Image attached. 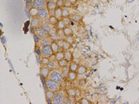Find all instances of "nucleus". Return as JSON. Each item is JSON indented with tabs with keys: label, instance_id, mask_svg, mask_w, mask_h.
Returning a JSON list of instances; mask_svg holds the SVG:
<instances>
[{
	"label": "nucleus",
	"instance_id": "1",
	"mask_svg": "<svg viewBox=\"0 0 139 104\" xmlns=\"http://www.w3.org/2000/svg\"><path fill=\"white\" fill-rule=\"evenodd\" d=\"M46 0H34L32 5L33 7L37 9H40L44 8L47 4Z\"/></svg>",
	"mask_w": 139,
	"mask_h": 104
},
{
	"label": "nucleus",
	"instance_id": "2",
	"mask_svg": "<svg viewBox=\"0 0 139 104\" xmlns=\"http://www.w3.org/2000/svg\"><path fill=\"white\" fill-rule=\"evenodd\" d=\"M52 49L49 45L43 46L42 49V54L44 57H47L52 54Z\"/></svg>",
	"mask_w": 139,
	"mask_h": 104
},
{
	"label": "nucleus",
	"instance_id": "3",
	"mask_svg": "<svg viewBox=\"0 0 139 104\" xmlns=\"http://www.w3.org/2000/svg\"><path fill=\"white\" fill-rule=\"evenodd\" d=\"M48 15V13L47 10L46 8H43L38 10L36 16L40 19H45L47 18Z\"/></svg>",
	"mask_w": 139,
	"mask_h": 104
},
{
	"label": "nucleus",
	"instance_id": "4",
	"mask_svg": "<svg viewBox=\"0 0 139 104\" xmlns=\"http://www.w3.org/2000/svg\"><path fill=\"white\" fill-rule=\"evenodd\" d=\"M47 86L49 89L52 91H56L59 88V85L57 82L53 80H50L47 82Z\"/></svg>",
	"mask_w": 139,
	"mask_h": 104
},
{
	"label": "nucleus",
	"instance_id": "5",
	"mask_svg": "<svg viewBox=\"0 0 139 104\" xmlns=\"http://www.w3.org/2000/svg\"><path fill=\"white\" fill-rule=\"evenodd\" d=\"M35 33L36 34L38 35L39 37H40L41 38L46 37L47 34H48V33H47L41 27L36 28V29L35 30Z\"/></svg>",
	"mask_w": 139,
	"mask_h": 104
},
{
	"label": "nucleus",
	"instance_id": "6",
	"mask_svg": "<svg viewBox=\"0 0 139 104\" xmlns=\"http://www.w3.org/2000/svg\"><path fill=\"white\" fill-rule=\"evenodd\" d=\"M41 26V21L38 18H34L31 21V27L33 28H37Z\"/></svg>",
	"mask_w": 139,
	"mask_h": 104
},
{
	"label": "nucleus",
	"instance_id": "7",
	"mask_svg": "<svg viewBox=\"0 0 139 104\" xmlns=\"http://www.w3.org/2000/svg\"><path fill=\"white\" fill-rule=\"evenodd\" d=\"M51 78L52 80L57 82H60L62 81V76L57 72H53L51 74Z\"/></svg>",
	"mask_w": 139,
	"mask_h": 104
},
{
	"label": "nucleus",
	"instance_id": "8",
	"mask_svg": "<svg viewBox=\"0 0 139 104\" xmlns=\"http://www.w3.org/2000/svg\"><path fill=\"white\" fill-rule=\"evenodd\" d=\"M57 31L58 30L55 28H52L48 33L50 38L53 40H58V39H60L58 35Z\"/></svg>",
	"mask_w": 139,
	"mask_h": 104
},
{
	"label": "nucleus",
	"instance_id": "9",
	"mask_svg": "<svg viewBox=\"0 0 139 104\" xmlns=\"http://www.w3.org/2000/svg\"><path fill=\"white\" fill-rule=\"evenodd\" d=\"M63 94L61 92L59 93L53 98L52 101V103L53 104H60L61 103H62L63 100Z\"/></svg>",
	"mask_w": 139,
	"mask_h": 104
},
{
	"label": "nucleus",
	"instance_id": "10",
	"mask_svg": "<svg viewBox=\"0 0 139 104\" xmlns=\"http://www.w3.org/2000/svg\"><path fill=\"white\" fill-rule=\"evenodd\" d=\"M54 15L58 19H61L62 17V9L60 7H57L54 11Z\"/></svg>",
	"mask_w": 139,
	"mask_h": 104
},
{
	"label": "nucleus",
	"instance_id": "11",
	"mask_svg": "<svg viewBox=\"0 0 139 104\" xmlns=\"http://www.w3.org/2000/svg\"><path fill=\"white\" fill-rule=\"evenodd\" d=\"M46 7L48 10H55L58 7L56 3L52 2H47Z\"/></svg>",
	"mask_w": 139,
	"mask_h": 104
},
{
	"label": "nucleus",
	"instance_id": "12",
	"mask_svg": "<svg viewBox=\"0 0 139 104\" xmlns=\"http://www.w3.org/2000/svg\"><path fill=\"white\" fill-rule=\"evenodd\" d=\"M49 22L50 24L53 26L57 25L58 21V19L55 16H51L49 19Z\"/></svg>",
	"mask_w": 139,
	"mask_h": 104
},
{
	"label": "nucleus",
	"instance_id": "13",
	"mask_svg": "<svg viewBox=\"0 0 139 104\" xmlns=\"http://www.w3.org/2000/svg\"><path fill=\"white\" fill-rule=\"evenodd\" d=\"M50 46H51V48L52 49V52H58V51L59 49V46H58V45L57 44V43L54 41L52 42L51 43Z\"/></svg>",
	"mask_w": 139,
	"mask_h": 104
},
{
	"label": "nucleus",
	"instance_id": "14",
	"mask_svg": "<svg viewBox=\"0 0 139 104\" xmlns=\"http://www.w3.org/2000/svg\"><path fill=\"white\" fill-rule=\"evenodd\" d=\"M40 43L43 46L45 45H47L50 44V42L49 41L48 38H47L46 37L42 38L40 39Z\"/></svg>",
	"mask_w": 139,
	"mask_h": 104
},
{
	"label": "nucleus",
	"instance_id": "15",
	"mask_svg": "<svg viewBox=\"0 0 139 104\" xmlns=\"http://www.w3.org/2000/svg\"><path fill=\"white\" fill-rule=\"evenodd\" d=\"M64 59H65L67 61H71L72 59V55L71 53L69 51L65 52L64 54Z\"/></svg>",
	"mask_w": 139,
	"mask_h": 104
},
{
	"label": "nucleus",
	"instance_id": "16",
	"mask_svg": "<svg viewBox=\"0 0 139 104\" xmlns=\"http://www.w3.org/2000/svg\"><path fill=\"white\" fill-rule=\"evenodd\" d=\"M49 72V71L48 69L47 68L45 67L42 69L41 72V74L43 77L46 78L48 76Z\"/></svg>",
	"mask_w": 139,
	"mask_h": 104
},
{
	"label": "nucleus",
	"instance_id": "17",
	"mask_svg": "<svg viewBox=\"0 0 139 104\" xmlns=\"http://www.w3.org/2000/svg\"><path fill=\"white\" fill-rule=\"evenodd\" d=\"M63 31H64V34L65 35V36H70L73 33V32L71 29H70V28L68 27L64 28L63 29Z\"/></svg>",
	"mask_w": 139,
	"mask_h": 104
},
{
	"label": "nucleus",
	"instance_id": "18",
	"mask_svg": "<svg viewBox=\"0 0 139 104\" xmlns=\"http://www.w3.org/2000/svg\"><path fill=\"white\" fill-rule=\"evenodd\" d=\"M64 58V54L62 52H58L56 55V59L57 61H61Z\"/></svg>",
	"mask_w": 139,
	"mask_h": 104
},
{
	"label": "nucleus",
	"instance_id": "19",
	"mask_svg": "<svg viewBox=\"0 0 139 104\" xmlns=\"http://www.w3.org/2000/svg\"><path fill=\"white\" fill-rule=\"evenodd\" d=\"M57 28L58 29H64V28L65 27L66 25L63 22V21L62 20H60L59 21L57 25Z\"/></svg>",
	"mask_w": 139,
	"mask_h": 104
},
{
	"label": "nucleus",
	"instance_id": "20",
	"mask_svg": "<svg viewBox=\"0 0 139 104\" xmlns=\"http://www.w3.org/2000/svg\"><path fill=\"white\" fill-rule=\"evenodd\" d=\"M42 28H43L47 33H49V32L51 31L52 28L49 25L47 24H42L41 26Z\"/></svg>",
	"mask_w": 139,
	"mask_h": 104
},
{
	"label": "nucleus",
	"instance_id": "21",
	"mask_svg": "<svg viewBox=\"0 0 139 104\" xmlns=\"http://www.w3.org/2000/svg\"><path fill=\"white\" fill-rule=\"evenodd\" d=\"M70 14L69 10L66 8H64L62 9V15L63 18H66L69 16Z\"/></svg>",
	"mask_w": 139,
	"mask_h": 104
},
{
	"label": "nucleus",
	"instance_id": "22",
	"mask_svg": "<svg viewBox=\"0 0 139 104\" xmlns=\"http://www.w3.org/2000/svg\"><path fill=\"white\" fill-rule=\"evenodd\" d=\"M71 19L76 22H78L81 20V17L78 14H74L71 16Z\"/></svg>",
	"mask_w": 139,
	"mask_h": 104
},
{
	"label": "nucleus",
	"instance_id": "23",
	"mask_svg": "<svg viewBox=\"0 0 139 104\" xmlns=\"http://www.w3.org/2000/svg\"><path fill=\"white\" fill-rule=\"evenodd\" d=\"M68 76L69 78L71 80H75L76 77V73H75V72H70L69 74H68Z\"/></svg>",
	"mask_w": 139,
	"mask_h": 104
},
{
	"label": "nucleus",
	"instance_id": "24",
	"mask_svg": "<svg viewBox=\"0 0 139 104\" xmlns=\"http://www.w3.org/2000/svg\"><path fill=\"white\" fill-rule=\"evenodd\" d=\"M38 11V9L35 8V7H32L30 10V14L32 16H37V14Z\"/></svg>",
	"mask_w": 139,
	"mask_h": 104
},
{
	"label": "nucleus",
	"instance_id": "25",
	"mask_svg": "<svg viewBox=\"0 0 139 104\" xmlns=\"http://www.w3.org/2000/svg\"><path fill=\"white\" fill-rule=\"evenodd\" d=\"M57 33L59 38V39L63 38L65 36V35L64 34L63 29H58V30L57 31Z\"/></svg>",
	"mask_w": 139,
	"mask_h": 104
},
{
	"label": "nucleus",
	"instance_id": "26",
	"mask_svg": "<svg viewBox=\"0 0 139 104\" xmlns=\"http://www.w3.org/2000/svg\"><path fill=\"white\" fill-rule=\"evenodd\" d=\"M46 98L47 99H51L54 96V93L52 91H47L46 93Z\"/></svg>",
	"mask_w": 139,
	"mask_h": 104
},
{
	"label": "nucleus",
	"instance_id": "27",
	"mask_svg": "<svg viewBox=\"0 0 139 104\" xmlns=\"http://www.w3.org/2000/svg\"><path fill=\"white\" fill-rule=\"evenodd\" d=\"M86 72V69L83 66H80L78 69V73L79 74H83Z\"/></svg>",
	"mask_w": 139,
	"mask_h": 104
},
{
	"label": "nucleus",
	"instance_id": "28",
	"mask_svg": "<svg viewBox=\"0 0 139 104\" xmlns=\"http://www.w3.org/2000/svg\"><path fill=\"white\" fill-rule=\"evenodd\" d=\"M70 46H71V44H70L69 43H68L66 41H64V46L63 48L65 50H67L70 49Z\"/></svg>",
	"mask_w": 139,
	"mask_h": 104
},
{
	"label": "nucleus",
	"instance_id": "29",
	"mask_svg": "<svg viewBox=\"0 0 139 104\" xmlns=\"http://www.w3.org/2000/svg\"><path fill=\"white\" fill-rule=\"evenodd\" d=\"M59 65L60 67H64L67 65V61L65 59H62L59 62Z\"/></svg>",
	"mask_w": 139,
	"mask_h": 104
},
{
	"label": "nucleus",
	"instance_id": "30",
	"mask_svg": "<svg viewBox=\"0 0 139 104\" xmlns=\"http://www.w3.org/2000/svg\"><path fill=\"white\" fill-rule=\"evenodd\" d=\"M77 65L75 63H72L70 66V70L72 71H75L76 69H77Z\"/></svg>",
	"mask_w": 139,
	"mask_h": 104
},
{
	"label": "nucleus",
	"instance_id": "31",
	"mask_svg": "<svg viewBox=\"0 0 139 104\" xmlns=\"http://www.w3.org/2000/svg\"><path fill=\"white\" fill-rule=\"evenodd\" d=\"M57 42H56L58 46H59V48H63L64 46V41H63L62 39H58L57 40Z\"/></svg>",
	"mask_w": 139,
	"mask_h": 104
},
{
	"label": "nucleus",
	"instance_id": "32",
	"mask_svg": "<svg viewBox=\"0 0 139 104\" xmlns=\"http://www.w3.org/2000/svg\"><path fill=\"white\" fill-rule=\"evenodd\" d=\"M56 3L57 7H61L64 5V0H58Z\"/></svg>",
	"mask_w": 139,
	"mask_h": 104
},
{
	"label": "nucleus",
	"instance_id": "33",
	"mask_svg": "<svg viewBox=\"0 0 139 104\" xmlns=\"http://www.w3.org/2000/svg\"><path fill=\"white\" fill-rule=\"evenodd\" d=\"M62 21L65 24L66 26H67L69 24L70 22V19L69 18L66 17V18H64L63 19H62Z\"/></svg>",
	"mask_w": 139,
	"mask_h": 104
},
{
	"label": "nucleus",
	"instance_id": "34",
	"mask_svg": "<svg viewBox=\"0 0 139 104\" xmlns=\"http://www.w3.org/2000/svg\"><path fill=\"white\" fill-rule=\"evenodd\" d=\"M65 41H66L68 42V43H69L70 44H72L74 43V39L72 38H71L70 37H69V36L66 38V40Z\"/></svg>",
	"mask_w": 139,
	"mask_h": 104
},
{
	"label": "nucleus",
	"instance_id": "35",
	"mask_svg": "<svg viewBox=\"0 0 139 104\" xmlns=\"http://www.w3.org/2000/svg\"><path fill=\"white\" fill-rule=\"evenodd\" d=\"M47 66H48L49 68H50V69H52V68L55 67V63L54 62H52V61L49 62L47 64Z\"/></svg>",
	"mask_w": 139,
	"mask_h": 104
},
{
	"label": "nucleus",
	"instance_id": "36",
	"mask_svg": "<svg viewBox=\"0 0 139 104\" xmlns=\"http://www.w3.org/2000/svg\"><path fill=\"white\" fill-rule=\"evenodd\" d=\"M71 3L70 1L69 0H66L65 2H64V6L66 7H69L71 6Z\"/></svg>",
	"mask_w": 139,
	"mask_h": 104
},
{
	"label": "nucleus",
	"instance_id": "37",
	"mask_svg": "<svg viewBox=\"0 0 139 104\" xmlns=\"http://www.w3.org/2000/svg\"><path fill=\"white\" fill-rule=\"evenodd\" d=\"M63 74L64 76H68V69L66 66L64 67V69H63Z\"/></svg>",
	"mask_w": 139,
	"mask_h": 104
},
{
	"label": "nucleus",
	"instance_id": "38",
	"mask_svg": "<svg viewBox=\"0 0 139 104\" xmlns=\"http://www.w3.org/2000/svg\"><path fill=\"white\" fill-rule=\"evenodd\" d=\"M49 62V60L46 58H43L41 62V63L42 64H48Z\"/></svg>",
	"mask_w": 139,
	"mask_h": 104
},
{
	"label": "nucleus",
	"instance_id": "39",
	"mask_svg": "<svg viewBox=\"0 0 139 104\" xmlns=\"http://www.w3.org/2000/svg\"><path fill=\"white\" fill-rule=\"evenodd\" d=\"M68 93L71 96H75L76 95V92L73 89H70L69 90H68Z\"/></svg>",
	"mask_w": 139,
	"mask_h": 104
},
{
	"label": "nucleus",
	"instance_id": "40",
	"mask_svg": "<svg viewBox=\"0 0 139 104\" xmlns=\"http://www.w3.org/2000/svg\"><path fill=\"white\" fill-rule=\"evenodd\" d=\"M34 38H35V41L36 42H38L40 41L39 37L36 34L34 35Z\"/></svg>",
	"mask_w": 139,
	"mask_h": 104
},
{
	"label": "nucleus",
	"instance_id": "41",
	"mask_svg": "<svg viewBox=\"0 0 139 104\" xmlns=\"http://www.w3.org/2000/svg\"><path fill=\"white\" fill-rule=\"evenodd\" d=\"M36 52L38 54V55H40L41 54V50L40 49L37 48L36 49Z\"/></svg>",
	"mask_w": 139,
	"mask_h": 104
},
{
	"label": "nucleus",
	"instance_id": "42",
	"mask_svg": "<svg viewBox=\"0 0 139 104\" xmlns=\"http://www.w3.org/2000/svg\"><path fill=\"white\" fill-rule=\"evenodd\" d=\"M82 103L83 104H88V101H87V100L85 99H83L82 100Z\"/></svg>",
	"mask_w": 139,
	"mask_h": 104
},
{
	"label": "nucleus",
	"instance_id": "43",
	"mask_svg": "<svg viewBox=\"0 0 139 104\" xmlns=\"http://www.w3.org/2000/svg\"><path fill=\"white\" fill-rule=\"evenodd\" d=\"M70 1L71 3V4H75L77 1V0H69Z\"/></svg>",
	"mask_w": 139,
	"mask_h": 104
},
{
	"label": "nucleus",
	"instance_id": "44",
	"mask_svg": "<svg viewBox=\"0 0 139 104\" xmlns=\"http://www.w3.org/2000/svg\"><path fill=\"white\" fill-rule=\"evenodd\" d=\"M33 1H34V0H26L27 3H28V4H30V3H33Z\"/></svg>",
	"mask_w": 139,
	"mask_h": 104
},
{
	"label": "nucleus",
	"instance_id": "45",
	"mask_svg": "<svg viewBox=\"0 0 139 104\" xmlns=\"http://www.w3.org/2000/svg\"><path fill=\"white\" fill-rule=\"evenodd\" d=\"M42 80V83H46V79H45V77H43L41 79Z\"/></svg>",
	"mask_w": 139,
	"mask_h": 104
},
{
	"label": "nucleus",
	"instance_id": "46",
	"mask_svg": "<svg viewBox=\"0 0 139 104\" xmlns=\"http://www.w3.org/2000/svg\"><path fill=\"white\" fill-rule=\"evenodd\" d=\"M58 0H46L47 2H54L56 3Z\"/></svg>",
	"mask_w": 139,
	"mask_h": 104
},
{
	"label": "nucleus",
	"instance_id": "47",
	"mask_svg": "<svg viewBox=\"0 0 139 104\" xmlns=\"http://www.w3.org/2000/svg\"><path fill=\"white\" fill-rule=\"evenodd\" d=\"M44 89H45V90H47L48 88V87L47 85L46 86V84H44Z\"/></svg>",
	"mask_w": 139,
	"mask_h": 104
},
{
	"label": "nucleus",
	"instance_id": "48",
	"mask_svg": "<svg viewBox=\"0 0 139 104\" xmlns=\"http://www.w3.org/2000/svg\"><path fill=\"white\" fill-rule=\"evenodd\" d=\"M47 102L48 104H50L52 103V102L50 100V99H47Z\"/></svg>",
	"mask_w": 139,
	"mask_h": 104
},
{
	"label": "nucleus",
	"instance_id": "49",
	"mask_svg": "<svg viewBox=\"0 0 139 104\" xmlns=\"http://www.w3.org/2000/svg\"><path fill=\"white\" fill-rule=\"evenodd\" d=\"M79 0V1H81V0Z\"/></svg>",
	"mask_w": 139,
	"mask_h": 104
}]
</instances>
